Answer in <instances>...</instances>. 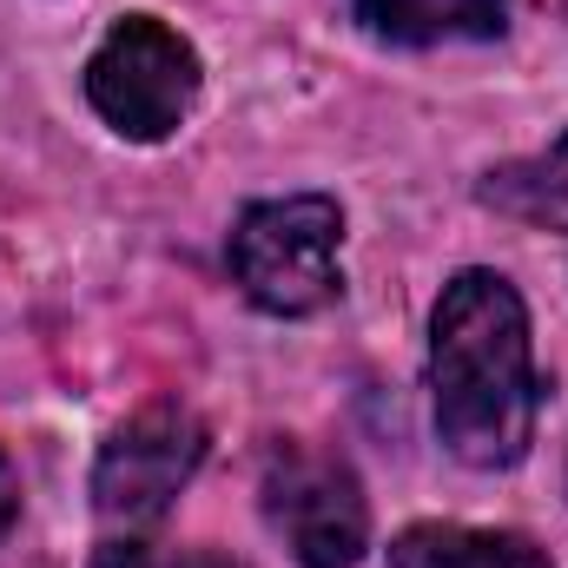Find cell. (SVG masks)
<instances>
[{"label": "cell", "mask_w": 568, "mask_h": 568, "mask_svg": "<svg viewBox=\"0 0 568 568\" xmlns=\"http://www.w3.org/2000/svg\"><path fill=\"white\" fill-rule=\"evenodd\" d=\"M265 523L284 536L297 568H357L371 549V503L351 463L317 456L304 443H278L265 456Z\"/></svg>", "instance_id": "277c9868"}, {"label": "cell", "mask_w": 568, "mask_h": 568, "mask_svg": "<svg viewBox=\"0 0 568 568\" xmlns=\"http://www.w3.org/2000/svg\"><path fill=\"white\" fill-rule=\"evenodd\" d=\"M337 245H344V205L331 192L252 199L232 219L225 265L265 317H311V311L337 304V291H344Z\"/></svg>", "instance_id": "7a4b0ae2"}, {"label": "cell", "mask_w": 568, "mask_h": 568, "mask_svg": "<svg viewBox=\"0 0 568 568\" xmlns=\"http://www.w3.org/2000/svg\"><path fill=\"white\" fill-rule=\"evenodd\" d=\"M536 337L523 291L463 265L429 311V424L463 469H516L536 443Z\"/></svg>", "instance_id": "6da1fadb"}, {"label": "cell", "mask_w": 568, "mask_h": 568, "mask_svg": "<svg viewBox=\"0 0 568 568\" xmlns=\"http://www.w3.org/2000/svg\"><path fill=\"white\" fill-rule=\"evenodd\" d=\"M483 205L516 219V225H536V232H562L568 239V133L536 159H516V165H496L483 179Z\"/></svg>", "instance_id": "ba28073f"}, {"label": "cell", "mask_w": 568, "mask_h": 568, "mask_svg": "<svg viewBox=\"0 0 568 568\" xmlns=\"http://www.w3.org/2000/svg\"><path fill=\"white\" fill-rule=\"evenodd\" d=\"M351 20L384 47H469L509 27V0H351Z\"/></svg>", "instance_id": "8992f818"}, {"label": "cell", "mask_w": 568, "mask_h": 568, "mask_svg": "<svg viewBox=\"0 0 568 568\" xmlns=\"http://www.w3.org/2000/svg\"><path fill=\"white\" fill-rule=\"evenodd\" d=\"M13 516H20V476H13V463L0 456V536L13 529Z\"/></svg>", "instance_id": "9c48e42d"}, {"label": "cell", "mask_w": 568, "mask_h": 568, "mask_svg": "<svg viewBox=\"0 0 568 568\" xmlns=\"http://www.w3.org/2000/svg\"><path fill=\"white\" fill-rule=\"evenodd\" d=\"M390 568H556L549 549L523 529H469V523H410L390 536Z\"/></svg>", "instance_id": "52a82bcc"}, {"label": "cell", "mask_w": 568, "mask_h": 568, "mask_svg": "<svg viewBox=\"0 0 568 568\" xmlns=\"http://www.w3.org/2000/svg\"><path fill=\"white\" fill-rule=\"evenodd\" d=\"M199 47L159 13H120L87 53V106L133 145L172 140L199 100Z\"/></svg>", "instance_id": "3957f363"}, {"label": "cell", "mask_w": 568, "mask_h": 568, "mask_svg": "<svg viewBox=\"0 0 568 568\" xmlns=\"http://www.w3.org/2000/svg\"><path fill=\"white\" fill-rule=\"evenodd\" d=\"M205 463V424L185 404H145L113 429L93 463V509L106 529H145L172 509V496Z\"/></svg>", "instance_id": "5b68a950"}]
</instances>
